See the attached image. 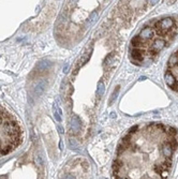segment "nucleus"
I'll list each match as a JSON object with an SVG mask.
<instances>
[{
    "mask_svg": "<svg viewBox=\"0 0 178 179\" xmlns=\"http://www.w3.org/2000/svg\"><path fill=\"white\" fill-rule=\"evenodd\" d=\"M46 88V82L44 81V79H41V81H39L38 82V84L36 85V87H34V95H41L42 93L44 92V90H45Z\"/></svg>",
    "mask_w": 178,
    "mask_h": 179,
    "instance_id": "obj_9",
    "label": "nucleus"
},
{
    "mask_svg": "<svg viewBox=\"0 0 178 179\" xmlns=\"http://www.w3.org/2000/svg\"><path fill=\"white\" fill-rule=\"evenodd\" d=\"M50 66V62L47 61V60H43L41 61L39 64H38V70L39 71H46V69H48V67Z\"/></svg>",
    "mask_w": 178,
    "mask_h": 179,
    "instance_id": "obj_10",
    "label": "nucleus"
},
{
    "mask_svg": "<svg viewBox=\"0 0 178 179\" xmlns=\"http://www.w3.org/2000/svg\"><path fill=\"white\" fill-rule=\"evenodd\" d=\"M63 179H75L72 175H66V176L63 177Z\"/></svg>",
    "mask_w": 178,
    "mask_h": 179,
    "instance_id": "obj_21",
    "label": "nucleus"
},
{
    "mask_svg": "<svg viewBox=\"0 0 178 179\" xmlns=\"http://www.w3.org/2000/svg\"><path fill=\"white\" fill-rule=\"evenodd\" d=\"M116 179H125V178H121V177H117Z\"/></svg>",
    "mask_w": 178,
    "mask_h": 179,
    "instance_id": "obj_26",
    "label": "nucleus"
},
{
    "mask_svg": "<svg viewBox=\"0 0 178 179\" xmlns=\"http://www.w3.org/2000/svg\"><path fill=\"white\" fill-rule=\"evenodd\" d=\"M118 93H119V87H116V91H115V92L113 93L112 99H111V101H110V104H112V103L114 102V100H116V99H117V95H118Z\"/></svg>",
    "mask_w": 178,
    "mask_h": 179,
    "instance_id": "obj_18",
    "label": "nucleus"
},
{
    "mask_svg": "<svg viewBox=\"0 0 178 179\" xmlns=\"http://www.w3.org/2000/svg\"><path fill=\"white\" fill-rule=\"evenodd\" d=\"M89 58H90V54H86V55H84V56L82 57V58L80 59L77 61V69L80 68V67H83L85 64H86L87 61L89 60Z\"/></svg>",
    "mask_w": 178,
    "mask_h": 179,
    "instance_id": "obj_12",
    "label": "nucleus"
},
{
    "mask_svg": "<svg viewBox=\"0 0 178 179\" xmlns=\"http://www.w3.org/2000/svg\"><path fill=\"white\" fill-rule=\"evenodd\" d=\"M166 132L167 134H169V136H172V137H175V135L177 134V130L175 129V128H173V127H167L166 128Z\"/></svg>",
    "mask_w": 178,
    "mask_h": 179,
    "instance_id": "obj_14",
    "label": "nucleus"
},
{
    "mask_svg": "<svg viewBox=\"0 0 178 179\" xmlns=\"http://www.w3.org/2000/svg\"><path fill=\"white\" fill-rule=\"evenodd\" d=\"M167 142H169V144L172 146V148H173V150L177 148L178 144H177V142H176L175 137H172V136H169V141H167Z\"/></svg>",
    "mask_w": 178,
    "mask_h": 179,
    "instance_id": "obj_16",
    "label": "nucleus"
},
{
    "mask_svg": "<svg viewBox=\"0 0 178 179\" xmlns=\"http://www.w3.org/2000/svg\"><path fill=\"white\" fill-rule=\"evenodd\" d=\"M59 146H60V149H63V143H62V141H60V144H59Z\"/></svg>",
    "mask_w": 178,
    "mask_h": 179,
    "instance_id": "obj_23",
    "label": "nucleus"
},
{
    "mask_svg": "<svg viewBox=\"0 0 178 179\" xmlns=\"http://www.w3.org/2000/svg\"><path fill=\"white\" fill-rule=\"evenodd\" d=\"M131 45H132V48H143L147 45V42L143 41L139 36H135L134 38L131 40Z\"/></svg>",
    "mask_w": 178,
    "mask_h": 179,
    "instance_id": "obj_8",
    "label": "nucleus"
},
{
    "mask_svg": "<svg viewBox=\"0 0 178 179\" xmlns=\"http://www.w3.org/2000/svg\"><path fill=\"white\" fill-rule=\"evenodd\" d=\"M98 16H99L98 12H97V11H94L91 14H90V16H89L87 24H88V25H92L94 23H96V21L98 19Z\"/></svg>",
    "mask_w": 178,
    "mask_h": 179,
    "instance_id": "obj_11",
    "label": "nucleus"
},
{
    "mask_svg": "<svg viewBox=\"0 0 178 179\" xmlns=\"http://www.w3.org/2000/svg\"><path fill=\"white\" fill-rule=\"evenodd\" d=\"M104 90H105V86H104V84H103V82H99L98 88H97V95H98L99 98L102 97L103 93H104Z\"/></svg>",
    "mask_w": 178,
    "mask_h": 179,
    "instance_id": "obj_13",
    "label": "nucleus"
},
{
    "mask_svg": "<svg viewBox=\"0 0 178 179\" xmlns=\"http://www.w3.org/2000/svg\"><path fill=\"white\" fill-rule=\"evenodd\" d=\"M164 79H165L166 85L169 88L173 89V90H178V82L171 71H166V73H165V75H164Z\"/></svg>",
    "mask_w": 178,
    "mask_h": 179,
    "instance_id": "obj_3",
    "label": "nucleus"
},
{
    "mask_svg": "<svg viewBox=\"0 0 178 179\" xmlns=\"http://www.w3.org/2000/svg\"><path fill=\"white\" fill-rule=\"evenodd\" d=\"M139 36L143 40V41L148 42L149 40H151V39L155 36V30H153V28H151V27H145L144 29L141 30Z\"/></svg>",
    "mask_w": 178,
    "mask_h": 179,
    "instance_id": "obj_6",
    "label": "nucleus"
},
{
    "mask_svg": "<svg viewBox=\"0 0 178 179\" xmlns=\"http://www.w3.org/2000/svg\"><path fill=\"white\" fill-rule=\"evenodd\" d=\"M53 113H54V117H55L56 120H57L58 122H60V121H61V117H60V114L56 111V104H54V106H53Z\"/></svg>",
    "mask_w": 178,
    "mask_h": 179,
    "instance_id": "obj_15",
    "label": "nucleus"
},
{
    "mask_svg": "<svg viewBox=\"0 0 178 179\" xmlns=\"http://www.w3.org/2000/svg\"><path fill=\"white\" fill-rule=\"evenodd\" d=\"M58 130H59L60 133H63V130H62V128H61V127H59V126H58Z\"/></svg>",
    "mask_w": 178,
    "mask_h": 179,
    "instance_id": "obj_24",
    "label": "nucleus"
},
{
    "mask_svg": "<svg viewBox=\"0 0 178 179\" xmlns=\"http://www.w3.org/2000/svg\"><path fill=\"white\" fill-rule=\"evenodd\" d=\"M146 79V77L145 76H142V77H139V81H145Z\"/></svg>",
    "mask_w": 178,
    "mask_h": 179,
    "instance_id": "obj_25",
    "label": "nucleus"
},
{
    "mask_svg": "<svg viewBox=\"0 0 178 179\" xmlns=\"http://www.w3.org/2000/svg\"><path fill=\"white\" fill-rule=\"evenodd\" d=\"M68 69H69V64H67L66 66L63 67V73H67V72H68Z\"/></svg>",
    "mask_w": 178,
    "mask_h": 179,
    "instance_id": "obj_22",
    "label": "nucleus"
},
{
    "mask_svg": "<svg viewBox=\"0 0 178 179\" xmlns=\"http://www.w3.org/2000/svg\"><path fill=\"white\" fill-rule=\"evenodd\" d=\"M80 128H82V122H80V119L78 118V116L74 115L71 119V122H70V130H71V133L76 135L78 134V132L80 131Z\"/></svg>",
    "mask_w": 178,
    "mask_h": 179,
    "instance_id": "obj_5",
    "label": "nucleus"
},
{
    "mask_svg": "<svg viewBox=\"0 0 178 179\" xmlns=\"http://www.w3.org/2000/svg\"><path fill=\"white\" fill-rule=\"evenodd\" d=\"M131 53V58L133 59V64L139 66L137 62H142L145 58V50L143 48H132L130 50Z\"/></svg>",
    "mask_w": 178,
    "mask_h": 179,
    "instance_id": "obj_2",
    "label": "nucleus"
},
{
    "mask_svg": "<svg viewBox=\"0 0 178 179\" xmlns=\"http://www.w3.org/2000/svg\"><path fill=\"white\" fill-rule=\"evenodd\" d=\"M165 46H166V41H165V40H163V39H157L152 43V45H151L150 54L157 55L158 53H159L160 50H162Z\"/></svg>",
    "mask_w": 178,
    "mask_h": 179,
    "instance_id": "obj_4",
    "label": "nucleus"
},
{
    "mask_svg": "<svg viewBox=\"0 0 178 179\" xmlns=\"http://www.w3.org/2000/svg\"><path fill=\"white\" fill-rule=\"evenodd\" d=\"M160 176H161V178L162 179H166L167 177H169V170H164L161 172V174H160Z\"/></svg>",
    "mask_w": 178,
    "mask_h": 179,
    "instance_id": "obj_19",
    "label": "nucleus"
},
{
    "mask_svg": "<svg viewBox=\"0 0 178 179\" xmlns=\"http://www.w3.org/2000/svg\"><path fill=\"white\" fill-rule=\"evenodd\" d=\"M34 162H36V164L39 166H42L43 165V160H42V157L40 156H36L34 157Z\"/></svg>",
    "mask_w": 178,
    "mask_h": 179,
    "instance_id": "obj_17",
    "label": "nucleus"
},
{
    "mask_svg": "<svg viewBox=\"0 0 178 179\" xmlns=\"http://www.w3.org/2000/svg\"><path fill=\"white\" fill-rule=\"evenodd\" d=\"M155 27L161 34H166L167 32L172 31L176 27V24L172 17H165L158 21L155 24Z\"/></svg>",
    "mask_w": 178,
    "mask_h": 179,
    "instance_id": "obj_1",
    "label": "nucleus"
},
{
    "mask_svg": "<svg viewBox=\"0 0 178 179\" xmlns=\"http://www.w3.org/2000/svg\"><path fill=\"white\" fill-rule=\"evenodd\" d=\"M137 129H139V126H134V127H132L130 130H129V134H131V135H132V134H134L135 132H136Z\"/></svg>",
    "mask_w": 178,
    "mask_h": 179,
    "instance_id": "obj_20",
    "label": "nucleus"
},
{
    "mask_svg": "<svg viewBox=\"0 0 178 179\" xmlns=\"http://www.w3.org/2000/svg\"><path fill=\"white\" fill-rule=\"evenodd\" d=\"M173 148L172 146L169 144V142H165L164 144L162 145V148H161V152H162L163 157L165 159H171L172 156H173Z\"/></svg>",
    "mask_w": 178,
    "mask_h": 179,
    "instance_id": "obj_7",
    "label": "nucleus"
}]
</instances>
